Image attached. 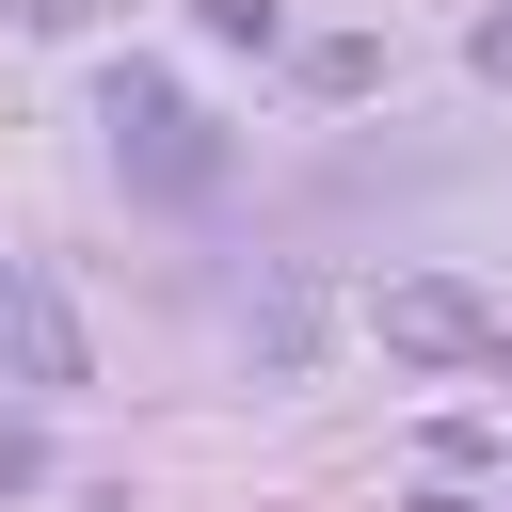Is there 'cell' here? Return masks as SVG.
Wrapping results in <instances>:
<instances>
[{
	"label": "cell",
	"instance_id": "obj_3",
	"mask_svg": "<svg viewBox=\"0 0 512 512\" xmlns=\"http://www.w3.org/2000/svg\"><path fill=\"white\" fill-rule=\"evenodd\" d=\"M368 336H384L400 368H496V304H480L464 272H400V288L368 304Z\"/></svg>",
	"mask_w": 512,
	"mask_h": 512
},
{
	"label": "cell",
	"instance_id": "obj_1",
	"mask_svg": "<svg viewBox=\"0 0 512 512\" xmlns=\"http://www.w3.org/2000/svg\"><path fill=\"white\" fill-rule=\"evenodd\" d=\"M96 128H112V176H128L144 208H208V192H224V128H208L160 64H112V80H96Z\"/></svg>",
	"mask_w": 512,
	"mask_h": 512
},
{
	"label": "cell",
	"instance_id": "obj_2",
	"mask_svg": "<svg viewBox=\"0 0 512 512\" xmlns=\"http://www.w3.org/2000/svg\"><path fill=\"white\" fill-rule=\"evenodd\" d=\"M0 384H16V400H80V384H96V352H80V304H64L32 256H0Z\"/></svg>",
	"mask_w": 512,
	"mask_h": 512
},
{
	"label": "cell",
	"instance_id": "obj_5",
	"mask_svg": "<svg viewBox=\"0 0 512 512\" xmlns=\"http://www.w3.org/2000/svg\"><path fill=\"white\" fill-rule=\"evenodd\" d=\"M464 48H480V80H512V0H496V16L464 32Z\"/></svg>",
	"mask_w": 512,
	"mask_h": 512
},
{
	"label": "cell",
	"instance_id": "obj_4",
	"mask_svg": "<svg viewBox=\"0 0 512 512\" xmlns=\"http://www.w3.org/2000/svg\"><path fill=\"white\" fill-rule=\"evenodd\" d=\"M32 480H48V448H32V432H0V496H32Z\"/></svg>",
	"mask_w": 512,
	"mask_h": 512
}]
</instances>
